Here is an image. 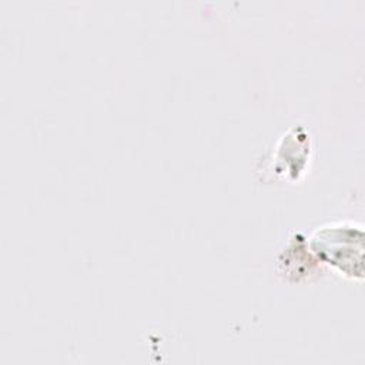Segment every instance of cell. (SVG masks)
<instances>
[{"label": "cell", "instance_id": "1", "mask_svg": "<svg viewBox=\"0 0 365 365\" xmlns=\"http://www.w3.org/2000/svg\"><path fill=\"white\" fill-rule=\"evenodd\" d=\"M318 241L332 244H318L321 254L351 275H361L362 257V231L351 227L325 228L317 234Z\"/></svg>", "mask_w": 365, "mask_h": 365}]
</instances>
